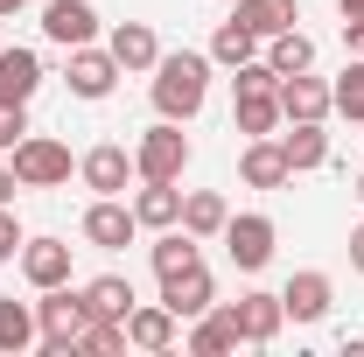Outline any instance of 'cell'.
I'll list each match as a JSON object with an SVG mask.
<instances>
[{"instance_id": "1", "label": "cell", "mask_w": 364, "mask_h": 357, "mask_svg": "<svg viewBox=\"0 0 364 357\" xmlns=\"http://www.w3.org/2000/svg\"><path fill=\"white\" fill-rule=\"evenodd\" d=\"M203 98H210V56L176 49V56L154 63V112H161V119H196Z\"/></svg>"}, {"instance_id": "2", "label": "cell", "mask_w": 364, "mask_h": 357, "mask_svg": "<svg viewBox=\"0 0 364 357\" xmlns=\"http://www.w3.org/2000/svg\"><path fill=\"white\" fill-rule=\"evenodd\" d=\"M85 294L77 287H43V302H36V329H43V351L49 357H70L77 351V336H85Z\"/></svg>"}, {"instance_id": "3", "label": "cell", "mask_w": 364, "mask_h": 357, "mask_svg": "<svg viewBox=\"0 0 364 357\" xmlns=\"http://www.w3.org/2000/svg\"><path fill=\"white\" fill-rule=\"evenodd\" d=\"M189 169V134H182V119H161V127H147L134 147V176L140 182H182Z\"/></svg>"}, {"instance_id": "4", "label": "cell", "mask_w": 364, "mask_h": 357, "mask_svg": "<svg viewBox=\"0 0 364 357\" xmlns=\"http://www.w3.org/2000/svg\"><path fill=\"white\" fill-rule=\"evenodd\" d=\"M14 176H21V189H56V182H70V147L49 140V134H28L14 147Z\"/></svg>"}, {"instance_id": "5", "label": "cell", "mask_w": 364, "mask_h": 357, "mask_svg": "<svg viewBox=\"0 0 364 357\" xmlns=\"http://www.w3.org/2000/svg\"><path fill=\"white\" fill-rule=\"evenodd\" d=\"M273 238H280V231H273V218H259V211L231 218V224H225V252H231V267H238V273H259V267L273 260Z\"/></svg>"}, {"instance_id": "6", "label": "cell", "mask_w": 364, "mask_h": 357, "mask_svg": "<svg viewBox=\"0 0 364 357\" xmlns=\"http://www.w3.org/2000/svg\"><path fill=\"white\" fill-rule=\"evenodd\" d=\"M77 176H85L91 196H127V176H134V154L119 147V140H98L85 161H77Z\"/></svg>"}, {"instance_id": "7", "label": "cell", "mask_w": 364, "mask_h": 357, "mask_svg": "<svg viewBox=\"0 0 364 357\" xmlns=\"http://www.w3.org/2000/svg\"><path fill=\"white\" fill-rule=\"evenodd\" d=\"M134 231H140V218H134V203H119V196H98V203L85 211V238L98 245V252L134 245Z\"/></svg>"}, {"instance_id": "8", "label": "cell", "mask_w": 364, "mask_h": 357, "mask_svg": "<svg viewBox=\"0 0 364 357\" xmlns=\"http://www.w3.org/2000/svg\"><path fill=\"white\" fill-rule=\"evenodd\" d=\"M161 309L176 315V322H196L203 309H218V280H210L203 267L176 273V280H161Z\"/></svg>"}, {"instance_id": "9", "label": "cell", "mask_w": 364, "mask_h": 357, "mask_svg": "<svg viewBox=\"0 0 364 357\" xmlns=\"http://www.w3.org/2000/svg\"><path fill=\"white\" fill-rule=\"evenodd\" d=\"M63 78H70V91H77V98H105L127 70L112 63V49H91V43H85V49H70V70H63Z\"/></svg>"}, {"instance_id": "10", "label": "cell", "mask_w": 364, "mask_h": 357, "mask_svg": "<svg viewBox=\"0 0 364 357\" xmlns=\"http://www.w3.org/2000/svg\"><path fill=\"white\" fill-rule=\"evenodd\" d=\"M43 36L63 43V49H85L91 36H98V14H91L85 0H49L43 7Z\"/></svg>"}, {"instance_id": "11", "label": "cell", "mask_w": 364, "mask_h": 357, "mask_svg": "<svg viewBox=\"0 0 364 357\" xmlns=\"http://www.w3.org/2000/svg\"><path fill=\"white\" fill-rule=\"evenodd\" d=\"M21 273H28V287H63L70 280V245L63 238H21Z\"/></svg>"}, {"instance_id": "12", "label": "cell", "mask_w": 364, "mask_h": 357, "mask_svg": "<svg viewBox=\"0 0 364 357\" xmlns=\"http://www.w3.org/2000/svg\"><path fill=\"white\" fill-rule=\"evenodd\" d=\"M43 85V56L36 49H7L0 43V105H28Z\"/></svg>"}, {"instance_id": "13", "label": "cell", "mask_w": 364, "mask_h": 357, "mask_svg": "<svg viewBox=\"0 0 364 357\" xmlns=\"http://www.w3.org/2000/svg\"><path fill=\"white\" fill-rule=\"evenodd\" d=\"M77 294H85L91 322H127V315H134V280H119V273H98V280H85Z\"/></svg>"}, {"instance_id": "14", "label": "cell", "mask_w": 364, "mask_h": 357, "mask_svg": "<svg viewBox=\"0 0 364 357\" xmlns=\"http://www.w3.org/2000/svg\"><path fill=\"white\" fill-rule=\"evenodd\" d=\"M329 294H336V287H329V273H294V280H287V287H280V309L294 315V322H322V315H329Z\"/></svg>"}, {"instance_id": "15", "label": "cell", "mask_w": 364, "mask_h": 357, "mask_svg": "<svg viewBox=\"0 0 364 357\" xmlns=\"http://www.w3.org/2000/svg\"><path fill=\"white\" fill-rule=\"evenodd\" d=\"M238 176H245V189H280V182L294 176L287 169V154H280V140H245V154H238Z\"/></svg>"}, {"instance_id": "16", "label": "cell", "mask_w": 364, "mask_h": 357, "mask_svg": "<svg viewBox=\"0 0 364 357\" xmlns=\"http://www.w3.org/2000/svg\"><path fill=\"white\" fill-rule=\"evenodd\" d=\"M105 49H112V63H119V70H154V63H161V43H154V28H147V21H119V28L105 36Z\"/></svg>"}, {"instance_id": "17", "label": "cell", "mask_w": 364, "mask_h": 357, "mask_svg": "<svg viewBox=\"0 0 364 357\" xmlns=\"http://www.w3.org/2000/svg\"><path fill=\"white\" fill-rule=\"evenodd\" d=\"M273 140H280V154H287L294 176L329 161V134H322V119H287V134H273Z\"/></svg>"}, {"instance_id": "18", "label": "cell", "mask_w": 364, "mask_h": 357, "mask_svg": "<svg viewBox=\"0 0 364 357\" xmlns=\"http://www.w3.org/2000/svg\"><path fill=\"white\" fill-rule=\"evenodd\" d=\"M231 127L245 140H267L287 127V112H280V91H238V112H231Z\"/></svg>"}, {"instance_id": "19", "label": "cell", "mask_w": 364, "mask_h": 357, "mask_svg": "<svg viewBox=\"0 0 364 357\" xmlns=\"http://www.w3.org/2000/svg\"><path fill=\"white\" fill-rule=\"evenodd\" d=\"M280 112H287V119H329L336 105H329V85H322V78L294 70V78H280Z\"/></svg>"}, {"instance_id": "20", "label": "cell", "mask_w": 364, "mask_h": 357, "mask_svg": "<svg viewBox=\"0 0 364 357\" xmlns=\"http://www.w3.org/2000/svg\"><path fill=\"white\" fill-rule=\"evenodd\" d=\"M231 309H238V336H245V343H273V336H280V322H287L280 294H238Z\"/></svg>"}, {"instance_id": "21", "label": "cell", "mask_w": 364, "mask_h": 357, "mask_svg": "<svg viewBox=\"0 0 364 357\" xmlns=\"http://www.w3.org/2000/svg\"><path fill=\"white\" fill-rule=\"evenodd\" d=\"M245 336H238V309H203L196 315V329H189V351L196 357H225V351H238Z\"/></svg>"}, {"instance_id": "22", "label": "cell", "mask_w": 364, "mask_h": 357, "mask_svg": "<svg viewBox=\"0 0 364 357\" xmlns=\"http://www.w3.org/2000/svg\"><path fill=\"white\" fill-rule=\"evenodd\" d=\"M225 224H231V203L218 189H189L182 196V231L189 238H225Z\"/></svg>"}, {"instance_id": "23", "label": "cell", "mask_w": 364, "mask_h": 357, "mask_svg": "<svg viewBox=\"0 0 364 357\" xmlns=\"http://www.w3.org/2000/svg\"><path fill=\"white\" fill-rule=\"evenodd\" d=\"M147 260H154V273L161 280H176V273H189V267H203V252H196V238L182 231V224H168L154 245H147Z\"/></svg>"}, {"instance_id": "24", "label": "cell", "mask_w": 364, "mask_h": 357, "mask_svg": "<svg viewBox=\"0 0 364 357\" xmlns=\"http://www.w3.org/2000/svg\"><path fill=\"white\" fill-rule=\"evenodd\" d=\"M134 218L147 224V231H168V224H182V189H176V182H140Z\"/></svg>"}, {"instance_id": "25", "label": "cell", "mask_w": 364, "mask_h": 357, "mask_svg": "<svg viewBox=\"0 0 364 357\" xmlns=\"http://www.w3.org/2000/svg\"><path fill=\"white\" fill-rule=\"evenodd\" d=\"M28 343H43V329H36V302H14V294H0V351L21 357Z\"/></svg>"}, {"instance_id": "26", "label": "cell", "mask_w": 364, "mask_h": 357, "mask_svg": "<svg viewBox=\"0 0 364 357\" xmlns=\"http://www.w3.org/2000/svg\"><path fill=\"white\" fill-rule=\"evenodd\" d=\"M127 343H134V351H168V343H176V315L161 309V302H154V309L134 302V315H127Z\"/></svg>"}, {"instance_id": "27", "label": "cell", "mask_w": 364, "mask_h": 357, "mask_svg": "<svg viewBox=\"0 0 364 357\" xmlns=\"http://www.w3.org/2000/svg\"><path fill=\"white\" fill-rule=\"evenodd\" d=\"M231 21H245V28L267 43V36H280V28H294L301 14H294V0H238V14H231Z\"/></svg>"}, {"instance_id": "28", "label": "cell", "mask_w": 364, "mask_h": 357, "mask_svg": "<svg viewBox=\"0 0 364 357\" xmlns=\"http://www.w3.org/2000/svg\"><path fill=\"white\" fill-rule=\"evenodd\" d=\"M267 63L280 70V78H294V70H316V43H309L301 28H280V36H267Z\"/></svg>"}, {"instance_id": "29", "label": "cell", "mask_w": 364, "mask_h": 357, "mask_svg": "<svg viewBox=\"0 0 364 357\" xmlns=\"http://www.w3.org/2000/svg\"><path fill=\"white\" fill-rule=\"evenodd\" d=\"M259 56V36L245 28V21H225L218 36H210V63H225V70H238V63H252Z\"/></svg>"}, {"instance_id": "30", "label": "cell", "mask_w": 364, "mask_h": 357, "mask_svg": "<svg viewBox=\"0 0 364 357\" xmlns=\"http://www.w3.org/2000/svg\"><path fill=\"white\" fill-rule=\"evenodd\" d=\"M329 105H336L343 119H364V56L343 70V78H336V85H329Z\"/></svg>"}, {"instance_id": "31", "label": "cell", "mask_w": 364, "mask_h": 357, "mask_svg": "<svg viewBox=\"0 0 364 357\" xmlns=\"http://www.w3.org/2000/svg\"><path fill=\"white\" fill-rule=\"evenodd\" d=\"M77 351H91V357H119V351H127V322H85Z\"/></svg>"}, {"instance_id": "32", "label": "cell", "mask_w": 364, "mask_h": 357, "mask_svg": "<svg viewBox=\"0 0 364 357\" xmlns=\"http://www.w3.org/2000/svg\"><path fill=\"white\" fill-rule=\"evenodd\" d=\"M28 140V105H0V154H14Z\"/></svg>"}, {"instance_id": "33", "label": "cell", "mask_w": 364, "mask_h": 357, "mask_svg": "<svg viewBox=\"0 0 364 357\" xmlns=\"http://www.w3.org/2000/svg\"><path fill=\"white\" fill-rule=\"evenodd\" d=\"M21 252V224H14V203H0V267Z\"/></svg>"}, {"instance_id": "34", "label": "cell", "mask_w": 364, "mask_h": 357, "mask_svg": "<svg viewBox=\"0 0 364 357\" xmlns=\"http://www.w3.org/2000/svg\"><path fill=\"white\" fill-rule=\"evenodd\" d=\"M343 43H350V49L364 56V14H343Z\"/></svg>"}, {"instance_id": "35", "label": "cell", "mask_w": 364, "mask_h": 357, "mask_svg": "<svg viewBox=\"0 0 364 357\" xmlns=\"http://www.w3.org/2000/svg\"><path fill=\"white\" fill-rule=\"evenodd\" d=\"M14 189H21V176H14V161L0 169V203H14Z\"/></svg>"}, {"instance_id": "36", "label": "cell", "mask_w": 364, "mask_h": 357, "mask_svg": "<svg viewBox=\"0 0 364 357\" xmlns=\"http://www.w3.org/2000/svg\"><path fill=\"white\" fill-rule=\"evenodd\" d=\"M350 267L364 273V224H358V231H350Z\"/></svg>"}, {"instance_id": "37", "label": "cell", "mask_w": 364, "mask_h": 357, "mask_svg": "<svg viewBox=\"0 0 364 357\" xmlns=\"http://www.w3.org/2000/svg\"><path fill=\"white\" fill-rule=\"evenodd\" d=\"M21 7H28V0H0V21H7V14H21Z\"/></svg>"}, {"instance_id": "38", "label": "cell", "mask_w": 364, "mask_h": 357, "mask_svg": "<svg viewBox=\"0 0 364 357\" xmlns=\"http://www.w3.org/2000/svg\"><path fill=\"white\" fill-rule=\"evenodd\" d=\"M336 7H343V14H364V0H336Z\"/></svg>"}, {"instance_id": "39", "label": "cell", "mask_w": 364, "mask_h": 357, "mask_svg": "<svg viewBox=\"0 0 364 357\" xmlns=\"http://www.w3.org/2000/svg\"><path fill=\"white\" fill-rule=\"evenodd\" d=\"M358 196H364V176H358Z\"/></svg>"}]
</instances>
